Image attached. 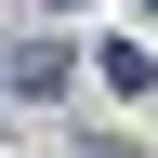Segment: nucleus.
I'll return each mask as SVG.
<instances>
[{
	"label": "nucleus",
	"instance_id": "f257e3e1",
	"mask_svg": "<svg viewBox=\"0 0 158 158\" xmlns=\"http://www.w3.org/2000/svg\"><path fill=\"white\" fill-rule=\"evenodd\" d=\"M145 13H158V0H145Z\"/></svg>",
	"mask_w": 158,
	"mask_h": 158
}]
</instances>
